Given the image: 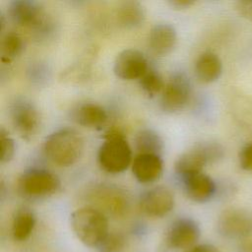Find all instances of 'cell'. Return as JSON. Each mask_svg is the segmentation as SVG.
Instances as JSON below:
<instances>
[{
    "label": "cell",
    "instance_id": "cell-1",
    "mask_svg": "<svg viewBox=\"0 0 252 252\" xmlns=\"http://www.w3.org/2000/svg\"><path fill=\"white\" fill-rule=\"evenodd\" d=\"M44 156L58 166H70L77 162L84 151V140L80 133L72 128H61L44 140Z\"/></svg>",
    "mask_w": 252,
    "mask_h": 252
},
{
    "label": "cell",
    "instance_id": "cell-2",
    "mask_svg": "<svg viewBox=\"0 0 252 252\" xmlns=\"http://www.w3.org/2000/svg\"><path fill=\"white\" fill-rule=\"evenodd\" d=\"M97 152V162L105 172H123L132 164V149L120 129H110L104 135Z\"/></svg>",
    "mask_w": 252,
    "mask_h": 252
},
{
    "label": "cell",
    "instance_id": "cell-3",
    "mask_svg": "<svg viewBox=\"0 0 252 252\" xmlns=\"http://www.w3.org/2000/svg\"><path fill=\"white\" fill-rule=\"evenodd\" d=\"M70 225L77 238L85 245L96 248L109 233L104 214L94 207H82L70 216Z\"/></svg>",
    "mask_w": 252,
    "mask_h": 252
},
{
    "label": "cell",
    "instance_id": "cell-4",
    "mask_svg": "<svg viewBox=\"0 0 252 252\" xmlns=\"http://www.w3.org/2000/svg\"><path fill=\"white\" fill-rule=\"evenodd\" d=\"M224 156L223 147L218 142H203L183 153L175 162L174 170L181 179L203 171L210 163L220 160Z\"/></svg>",
    "mask_w": 252,
    "mask_h": 252
},
{
    "label": "cell",
    "instance_id": "cell-5",
    "mask_svg": "<svg viewBox=\"0 0 252 252\" xmlns=\"http://www.w3.org/2000/svg\"><path fill=\"white\" fill-rule=\"evenodd\" d=\"M8 16L21 27L43 33L50 30V23L42 5L33 0H14L9 3Z\"/></svg>",
    "mask_w": 252,
    "mask_h": 252
},
{
    "label": "cell",
    "instance_id": "cell-6",
    "mask_svg": "<svg viewBox=\"0 0 252 252\" xmlns=\"http://www.w3.org/2000/svg\"><path fill=\"white\" fill-rule=\"evenodd\" d=\"M9 114L18 135L27 141L33 139L41 125V117L36 105L26 97H17L10 105Z\"/></svg>",
    "mask_w": 252,
    "mask_h": 252
},
{
    "label": "cell",
    "instance_id": "cell-7",
    "mask_svg": "<svg viewBox=\"0 0 252 252\" xmlns=\"http://www.w3.org/2000/svg\"><path fill=\"white\" fill-rule=\"evenodd\" d=\"M19 191L30 198L53 195L60 188L59 178L43 168H31L23 172L18 180Z\"/></svg>",
    "mask_w": 252,
    "mask_h": 252
},
{
    "label": "cell",
    "instance_id": "cell-8",
    "mask_svg": "<svg viewBox=\"0 0 252 252\" xmlns=\"http://www.w3.org/2000/svg\"><path fill=\"white\" fill-rule=\"evenodd\" d=\"M217 228L223 237L244 239L252 233V214L243 208L225 209L218 219Z\"/></svg>",
    "mask_w": 252,
    "mask_h": 252
},
{
    "label": "cell",
    "instance_id": "cell-9",
    "mask_svg": "<svg viewBox=\"0 0 252 252\" xmlns=\"http://www.w3.org/2000/svg\"><path fill=\"white\" fill-rule=\"evenodd\" d=\"M191 84L184 73L172 74L164 85L160 96L163 111L175 113L182 110L190 100Z\"/></svg>",
    "mask_w": 252,
    "mask_h": 252
},
{
    "label": "cell",
    "instance_id": "cell-10",
    "mask_svg": "<svg viewBox=\"0 0 252 252\" xmlns=\"http://www.w3.org/2000/svg\"><path fill=\"white\" fill-rule=\"evenodd\" d=\"M201 234L198 223L190 218L174 220L165 232L164 248L172 251L190 249L195 246Z\"/></svg>",
    "mask_w": 252,
    "mask_h": 252
},
{
    "label": "cell",
    "instance_id": "cell-11",
    "mask_svg": "<svg viewBox=\"0 0 252 252\" xmlns=\"http://www.w3.org/2000/svg\"><path fill=\"white\" fill-rule=\"evenodd\" d=\"M148 60L138 49L127 48L119 52L114 60L113 72L124 81L139 80L149 68Z\"/></svg>",
    "mask_w": 252,
    "mask_h": 252
},
{
    "label": "cell",
    "instance_id": "cell-12",
    "mask_svg": "<svg viewBox=\"0 0 252 252\" xmlns=\"http://www.w3.org/2000/svg\"><path fill=\"white\" fill-rule=\"evenodd\" d=\"M173 206V194L164 186H157L146 191L140 199V208L149 217L161 218L167 215Z\"/></svg>",
    "mask_w": 252,
    "mask_h": 252
},
{
    "label": "cell",
    "instance_id": "cell-13",
    "mask_svg": "<svg viewBox=\"0 0 252 252\" xmlns=\"http://www.w3.org/2000/svg\"><path fill=\"white\" fill-rule=\"evenodd\" d=\"M181 182L187 197L196 203H206L210 201L217 192L215 180L203 171L191 174Z\"/></svg>",
    "mask_w": 252,
    "mask_h": 252
},
{
    "label": "cell",
    "instance_id": "cell-14",
    "mask_svg": "<svg viewBox=\"0 0 252 252\" xmlns=\"http://www.w3.org/2000/svg\"><path fill=\"white\" fill-rule=\"evenodd\" d=\"M177 33L173 26L166 23L157 24L152 28L148 37V45L156 56L169 54L176 45Z\"/></svg>",
    "mask_w": 252,
    "mask_h": 252
},
{
    "label": "cell",
    "instance_id": "cell-15",
    "mask_svg": "<svg viewBox=\"0 0 252 252\" xmlns=\"http://www.w3.org/2000/svg\"><path fill=\"white\" fill-rule=\"evenodd\" d=\"M131 165L135 178L143 184H149L158 180L163 170L161 157L157 155L138 154Z\"/></svg>",
    "mask_w": 252,
    "mask_h": 252
},
{
    "label": "cell",
    "instance_id": "cell-16",
    "mask_svg": "<svg viewBox=\"0 0 252 252\" xmlns=\"http://www.w3.org/2000/svg\"><path fill=\"white\" fill-rule=\"evenodd\" d=\"M107 118L104 107L95 102H83L72 110V119L79 125L91 129H101Z\"/></svg>",
    "mask_w": 252,
    "mask_h": 252
},
{
    "label": "cell",
    "instance_id": "cell-17",
    "mask_svg": "<svg viewBox=\"0 0 252 252\" xmlns=\"http://www.w3.org/2000/svg\"><path fill=\"white\" fill-rule=\"evenodd\" d=\"M194 71L200 82L205 84L214 83L219 80L222 73V62L216 53L205 51L198 56Z\"/></svg>",
    "mask_w": 252,
    "mask_h": 252
},
{
    "label": "cell",
    "instance_id": "cell-18",
    "mask_svg": "<svg viewBox=\"0 0 252 252\" xmlns=\"http://www.w3.org/2000/svg\"><path fill=\"white\" fill-rule=\"evenodd\" d=\"M146 12L138 1H125L119 4L116 10L118 24L125 29H136L143 25Z\"/></svg>",
    "mask_w": 252,
    "mask_h": 252
},
{
    "label": "cell",
    "instance_id": "cell-19",
    "mask_svg": "<svg viewBox=\"0 0 252 252\" xmlns=\"http://www.w3.org/2000/svg\"><path fill=\"white\" fill-rule=\"evenodd\" d=\"M135 148L138 154L160 156L163 151V141L158 133L153 129H142L134 138Z\"/></svg>",
    "mask_w": 252,
    "mask_h": 252
},
{
    "label": "cell",
    "instance_id": "cell-20",
    "mask_svg": "<svg viewBox=\"0 0 252 252\" xmlns=\"http://www.w3.org/2000/svg\"><path fill=\"white\" fill-rule=\"evenodd\" d=\"M35 225V217L28 208L17 210L12 220V235L17 241L26 240L32 232Z\"/></svg>",
    "mask_w": 252,
    "mask_h": 252
},
{
    "label": "cell",
    "instance_id": "cell-21",
    "mask_svg": "<svg viewBox=\"0 0 252 252\" xmlns=\"http://www.w3.org/2000/svg\"><path fill=\"white\" fill-rule=\"evenodd\" d=\"M25 47L23 37L16 32H7L2 40L0 46L1 61L3 63H11L18 56L21 55Z\"/></svg>",
    "mask_w": 252,
    "mask_h": 252
},
{
    "label": "cell",
    "instance_id": "cell-22",
    "mask_svg": "<svg viewBox=\"0 0 252 252\" xmlns=\"http://www.w3.org/2000/svg\"><path fill=\"white\" fill-rule=\"evenodd\" d=\"M138 81L143 92L151 97L161 94L165 85L160 74L152 67H149Z\"/></svg>",
    "mask_w": 252,
    "mask_h": 252
},
{
    "label": "cell",
    "instance_id": "cell-23",
    "mask_svg": "<svg viewBox=\"0 0 252 252\" xmlns=\"http://www.w3.org/2000/svg\"><path fill=\"white\" fill-rule=\"evenodd\" d=\"M98 197L109 211L116 214L123 212L127 205L124 196L117 190V188L101 187L98 191Z\"/></svg>",
    "mask_w": 252,
    "mask_h": 252
},
{
    "label": "cell",
    "instance_id": "cell-24",
    "mask_svg": "<svg viewBox=\"0 0 252 252\" xmlns=\"http://www.w3.org/2000/svg\"><path fill=\"white\" fill-rule=\"evenodd\" d=\"M125 247V238L121 233L109 232L97 245L98 252H122Z\"/></svg>",
    "mask_w": 252,
    "mask_h": 252
},
{
    "label": "cell",
    "instance_id": "cell-25",
    "mask_svg": "<svg viewBox=\"0 0 252 252\" xmlns=\"http://www.w3.org/2000/svg\"><path fill=\"white\" fill-rule=\"evenodd\" d=\"M0 145H1V162H10L16 152V145L14 139L9 135L3 127L0 129Z\"/></svg>",
    "mask_w": 252,
    "mask_h": 252
},
{
    "label": "cell",
    "instance_id": "cell-26",
    "mask_svg": "<svg viewBox=\"0 0 252 252\" xmlns=\"http://www.w3.org/2000/svg\"><path fill=\"white\" fill-rule=\"evenodd\" d=\"M238 162L242 169L252 171V142L241 148L238 155Z\"/></svg>",
    "mask_w": 252,
    "mask_h": 252
},
{
    "label": "cell",
    "instance_id": "cell-27",
    "mask_svg": "<svg viewBox=\"0 0 252 252\" xmlns=\"http://www.w3.org/2000/svg\"><path fill=\"white\" fill-rule=\"evenodd\" d=\"M30 73H31V78L33 80V81H36V82H41L42 80H45L46 78V74H47V69L42 66V65H34L31 70H30Z\"/></svg>",
    "mask_w": 252,
    "mask_h": 252
},
{
    "label": "cell",
    "instance_id": "cell-28",
    "mask_svg": "<svg viewBox=\"0 0 252 252\" xmlns=\"http://www.w3.org/2000/svg\"><path fill=\"white\" fill-rule=\"evenodd\" d=\"M186 252H221L218 247L212 244H199L190 248Z\"/></svg>",
    "mask_w": 252,
    "mask_h": 252
},
{
    "label": "cell",
    "instance_id": "cell-29",
    "mask_svg": "<svg viewBox=\"0 0 252 252\" xmlns=\"http://www.w3.org/2000/svg\"><path fill=\"white\" fill-rule=\"evenodd\" d=\"M168 4L174 8V9H187L190 8L195 4V1L193 0H171L168 2Z\"/></svg>",
    "mask_w": 252,
    "mask_h": 252
},
{
    "label": "cell",
    "instance_id": "cell-30",
    "mask_svg": "<svg viewBox=\"0 0 252 252\" xmlns=\"http://www.w3.org/2000/svg\"><path fill=\"white\" fill-rule=\"evenodd\" d=\"M238 9L241 14L252 17V1H241L238 3Z\"/></svg>",
    "mask_w": 252,
    "mask_h": 252
},
{
    "label": "cell",
    "instance_id": "cell-31",
    "mask_svg": "<svg viewBox=\"0 0 252 252\" xmlns=\"http://www.w3.org/2000/svg\"><path fill=\"white\" fill-rule=\"evenodd\" d=\"M239 252H252V240L243 242L239 246Z\"/></svg>",
    "mask_w": 252,
    "mask_h": 252
}]
</instances>
